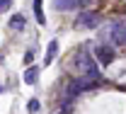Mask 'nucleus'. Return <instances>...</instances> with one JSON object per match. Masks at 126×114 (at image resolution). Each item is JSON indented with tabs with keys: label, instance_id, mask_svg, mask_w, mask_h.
<instances>
[{
	"label": "nucleus",
	"instance_id": "nucleus-12",
	"mask_svg": "<svg viewBox=\"0 0 126 114\" xmlns=\"http://www.w3.org/2000/svg\"><path fill=\"white\" fill-rule=\"evenodd\" d=\"M10 7H12V0H0V12H5Z\"/></svg>",
	"mask_w": 126,
	"mask_h": 114
},
{
	"label": "nucleus",
	"instance_id": "nucleus-15",
	"mask_svg": "<svg viewBox=\"0 0 126 114\" xmlns=\"http://www.w3.org/2000/svg\"><path fill=\"white\" fill-rule=\"evenodd\" d=\"M0 92H2V85H0Z\"/></svg>",
	"mask_w": 126,
	"mask_h": 114
},
{
	"label": "nucleus",
	"instance_id": "nucleus-7",
	"mask_svg": "<svg viewBox=\"0 0 126 114\" xmlns=\"http://www.w3.org/2000/svg\"><path fill=\"white\" fill-rule=\"evenodd\" d=\"M36 78H39V68L29 65V68L24 70V82H27V85H34V82H36Z\"/></svg>",
	"mask_w": 126,
	"mask_h": 114
},
{
	"label": "nucleus",
	"instance_id": "nucleus-6",
	"mask_svg": "<svg viewBox=\"0 0 126 114\" xmlns=\"http://www.w3.org/2000/svg\"><path fill=\"white\" fill-rule=\"evenodd\" d=\"M94 58H99V63H102V65H109L111 58H114V49L102 44V46H97V49H94Z\"/></svg>",
	"mask_w": 126,
	"mask_h": 114
},
{
	"label": "nucleus",
	"instance_id": "nucleus-5",
	"mask_svg": "<svg viewBox=\"0 0 126 114\" xmlns=\"http://www.w3.org/2000/svg\"><path fill=\"white\" fill-rule=\"evenodd\" d=\"M87 2H92V0H53V7L56 10H75V7H85Z\"/></svg>",
	"mask_w": 126,
	"mask_h": 114
},
{
	"label": "nucleus",
	"instance_id": "nucleus-8",
	"mask_svg": "<svg viewBox=\"0 0 126 114\" xmlns=\"http://www.w3.org/2000/svg\"><path fill=\"white\" fill-rule=\"evenodd\" d=\"M56 53H58V44H56V41H51V44H48V49H46V58H44V63L51 65V63H53V58H56Z\"/></svg>",
	"mask_w": 126,
	"mask_h": 114
},
{
	"label": "nucleus",
	"instance_id": "nucleus-14",
	"mask_svg": "<svg viewBox=\"0 0 126 114\" xmlns=\"http://www.w3.org/2000/svg\"><path fill=\"white\" fill-rule=\"evenodd\" d=\"M58 114H70V102H65V107H63Z\"/></svg>",
	"mask_w": 126,
	"mask_h": 114
},
{
	"label": "nucleus",
	"instance_id": "nucleus-13",
	"mask_svg": "<svg viewBox=\"0 0 126 114\" xmlns=\"http://www.w3.org/2000/svg\"><path fill=\"white\" fill-rule=\"evenodd\" d=\"M24 61H27V63H32V61H34V51H27V56H24Z\"/></svg>",
	"mask_w": 126,
	"mask_h": 114
},
{
	"label": "nucleus",
	"instance_id": "nucleus-9",
	"mask_svg": "<svg viewBox=\"0 0 126 114\" xmlns=\"http://www.w3.org/2000/svg\"><path fill=\"white\" fill-rule=\"evenodd\" d=\"M34 15L39 24H46V17H44V7H41V0H34Z\"/></svg>",
	"mask_w": 126,
	"mask_h": 114
},
{
	"label": "nucleus",
	"instance_id": "nucleus-2",
	"mask_svg": "<svg viewBox=\"0 0 126 114\" xmlns=\"http://www.w3.org/2000/svg\"><path fill=\"white\" fill-rule=\"evenodd\" d=\"M75 65H78V70L82 73V75H87V78H92L94 82H99L102 75H99V68H97V63H94V58H90L87 53H80Z\"/></svg>",
	"mask_w": 126,
	"mask_h": 114
},
{
	"label": "nucleus",
	"instance_id": "nucleus-10",
	"mask_svg": "<svg viewBox=\"0 0 126 114\" xmlns=\"http://www.w3.org/2000/svg\"><path fill=\"white\" fill-rule=\"evenodd\" d=\"M22 27H24V17L22 15H15L10 19V29H22Z\"/></svg>",
	"mask_w": 126,
	"mask_h": 114
},
{
	"label": "nucleus",
	"instance_id": "nucleus-1",
	"mask_svg": "<svg viewBox=\"0 0 126 114\" xmlns=\"http://www.w3.org/2000/svg\"><path fill=\"white\" fill-rule=\"evenodd\" d=\"M92 87H94V80H92V78H87V75L73 78V80L68 82V90H65V102H70L73 97H78L80 92H85V90H92Z\"/></svg>",
	"mask_w": 126,
	"mask_h": 114
},
{
	"label": "nucleus",
	"instance_id": "nucleus-4",
	"mask_svg": "<svg viewBox=\"0 0 126 114\" xmlns=\"http://www.w3.org/2000/svg\"><path fill=\"white\" fill-rule=\"evenodd\" d=\"M107 39H111L116 46L124 44V41H126V24H121V22H111L109 32H107Z\"/></svg>",
	"mask_w": 126,
	"mask_h": 114
},
{
	"label": "nucleus",
	"instance_id": "nucleus-11",
	"mask_svg": "<svg viewBox=\"0 0 126 114\" xmlns=\"http://www.w3.org/2000/svg\"><path fill=\"white\" fill-rule=\"evenodd\" d=\"M39 107H41V104H39V102H36V99H29V104H27V109H29V114H34V112H39Z\"/></svg>",
	"mask_w": 126,
	"mask_h": 114
},
{
	"label": "nucleus",
	"instance_id": "nucleus-3",
	"mask_svg": "<svg viewBox=\"0 0 126 114\" xmlns=\"http://www.w3.org/2000/svg\"><path fill=\"white\" fill-rule=\"evenodd\" d=\"M99 19L102 17L97 12H80V17L75 19V27H80V29H94V27H99Z\"/></svg>",
	"mask_w": 126,
	"mask_h": 114
}]
</instances>
